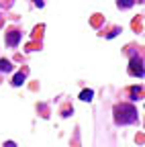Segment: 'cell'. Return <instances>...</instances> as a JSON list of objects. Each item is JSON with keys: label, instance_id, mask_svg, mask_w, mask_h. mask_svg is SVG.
Instances as JSON below:
<instances>
[{"label": "cell", "instance_id": "obj_3", "mask_svg": "<svg viewBox=\"0 0 145 147\" xmlns=\"http://www.w3.org/2000/svg\"><path fill=\"white\" fill-rule=\"evenodd\" d=\"M19 41H21V33H19V31H12V33L6 35V45L16 47V45H19Z\"/></svg>", "mask_w": 145, "mask_h": 147}, {"label": "cell", "instance_id": "obj_7", "mask_svg": "<svg viewBox=\"0 0 145 147\" xmlns=\"http://www.w3.org/2000/svg\"><path fill=\"white\" fill-rule=\"evenodd\" d=\"M135 4V0H119V8H131Z\"/></svg>", "mask_w": 145, "mask_h": 147}, {"label": "cell", "instance_id": "obj_2", "mask_svg": "<svg viewBox=\"0 0 145 147\" xmlns=\"http://www.w3.org/2000/svg\"><path fill=\"white\" fill-rule=\"evenodd\" d=\"M129 74H131V76H139V78H143V76H145V69H143V61H141L139 57H133V59H131V65H129Z\"/></svg>", "mask_w": 145, "mask_h": 147}, {"label": "cell", "instance_id": "obj_6", "mask_svg": "<svg viewBox=\"0 0 145 147\" xmlns=\"http://www.w3.org/2000/svg\"><path fill=\"white\" fill-rule=\"evenodd\" d=\"M23 82H25V74H23V71H19V74L14 76V80H12V86H21Z\"/></svg>", "mask_w": 145, "mask_h": 147}, {"label": "cell", "instance_id": "obj_5", "mask_svg": "<svg viewBox=\"0 0 145 147\" xmlns=\"http://www.w3.org/2000/svg\"><path fill=\"white\" fill-rule=\"evenodd\" d=\"M92 96H94V92H92V90H84L82 94H80V98H82L84 102H90V100H92Z\"/></svg>", "mask_w": 145, "mask_h": 147}, {"label": "cell", "instance_id": "obj_4", "mask_svg": "<svg viewBox=\"0 0 145 147\" xmlns=\"http://www.w3.org/2000/svg\"><path fill=\"white\" fill-rule=\"evenodd\" d=\"M0 71H12V65H10V61H6V59H0Z\"/></svg>", "mask_w": 145, "mask_h": 147}, {"label": "cell", "instance_id": "obj_1", "mask_svg": "<svg viewBox=\"0 0 145 147\" xmlns=\"http://www.w3.org/2000/svg\"><path fill=\"white\" fill-rule=\"evenodd\" d=\"M137 121V110L131 104H119L115 108V123L117 125H131Z\"/></svg>", "mask_w": 145, "mask_h": 147}]
</instances>
